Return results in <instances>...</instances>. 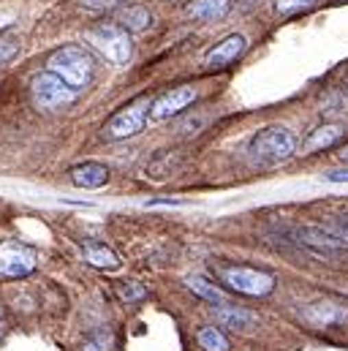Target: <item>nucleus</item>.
<instances>
[{"label": "nucleus", "instance_id": "obj_1", "mask_svg": "<svg viewBox=\"0 0 348 351\" xmlns=\"http://www.w3.org/2000/svg\"><path fill=\"white\" fill-rule=\"evenodd\" d=\"M297 153V136L286 125H266L251 136L245 156L253 167H277Z\"/></svg>", "mask_w": 348, "mask_h": 351}, {"label": "nucleus", "instance_id": "obj_2", "mask_svg": "<svg viewBox=\"0 0 348 351\" xmlns=\"http://www.w3.org/2000/svg\"><path fill=\"white\" fill-rule=\"evenodd\" d=\"M277 234L321 259L348 256V243L338 240L335 234H330L324 226H316V223H283V226H277Z\"/></svg>", "mask_w": 348, "mask_h": 351}, {"label": "nucleus", "instance_id": "obj_3", "mask_svg": "<svg viewBox=\"0 0 348 351\" xmlns=\"http://www.w3.org/2000/svg\"><path fill=\"white\" fill-rule=\"evenodd\" d=\"M47 71L60 77L69 88L82 90L92 80V58L82 47H60L47 58Z\"/></svg>", "mask_w": 348, "mask_h": 351}, {"label": "nucleus", "instance_id": "obj_4", "mask_svg": "<svg viewBox=\"0 0 348 351\" xmlns=\"http://www.w3.org/2000/svg\"><path fill=\"white\" fill-rule=\"evenodd\" d=\"M215 275L232 291L245 294V297H266L275 289V275L256 269V267H248V264H218Z\"/></svg>", "mask_w": 348, "mask_h": 351}, {"label": "nucleus", "instance_id": "obj_5", "mask_svg": "<svg viewBox=\"0 0 348 351\" xmlns=\"http://www.w3.org/2000/svg\"><path fill=\"white\" fill-rule=\"evenodd\" d=\"M30 95H33V104L44 112H58V109H66L69 104L77 101V90L69 88L60 77H55L52 71H44V74H36L33 82H30Z\"/></svg>", "mask_w": 348, "mask_h": 351}, {"label": "nucleus", "instance_id": "obj_6", "mask_svg": "<svg viewBox=\"0 0 348 351\" xmlns=\"http://www.w3.org/2000/svg\"><path fill=\"white\" fill-rule=\"evenodd\" d=\"M147 117H150V98H136L128 106H123L117 114L109 117V123L103 125V136L112 139V142L136 136V134L145 131Z\"/></svg>", "mask_w": 348, "mask_h": 351}, {"label": "nucleus", "instance_id": "obj_7", "mask_svg": "<svg viewBox=\"0 0 348 351\" xmlns=\"http://www.w3.org/2000/svg\"><path fill=\"white\" fill-rule=\"evenodd\" d=\"M299 319L313 330H332V327H348V302L338 297H324L316 302H308L299 311Z\"/></svg>", "mask_w": 348, "mask_h": 351}, {"label": "nucleus", "instance_id": "obj_8", "mask_svg": "<svg viewBox=\"0 0 348 351\" xmlns=\"http://www.w3.org/2000/svg\"><path fill=\"white\" fill-rule=\"evenodd\" d=\"M90 41L106 55V60H112L114 66H128V60L134 58V44L128 30H123L120 25H101L95 30H90Z\"/></svg>", "mask_w": 348, "mask_h": 351}, {"label": "nucleus", "instance_id": "obj_9", "mask_svg": "<svg viewBox=\"0 0 348 351\" xmlns=\"http://www.w3.org/2000/svg\"><path fill=\"white\" fill-rule=\"evenodd\" d=\"M38 264V251L25 245V243H16V240H5L0 243V278L3 280H16V278H25L36 269Z\"/></svg>", "mask_w": 348, "mask_h": 351}, {"label": "nucleus", "instance_id": "obj_10", "mask_svg": "<svg viewBox=\"0 0 348 351\" xmlns=\"http://www.w3.org/2000/svg\"><path fill=\"white\" fill-rule=\"evenodd\" d=\"M193 101H196V90L193 88H188V85L172 88L169 93H164L161 98H156L150 104V117L153 120H169L174 114H179L182 109H188Z\"/></svg>", "mask_w": 348, "mask_h": 351}, {"label": "nucleus", "instance_id": "obj_11", "mask_svg": "<svg viewBox=\"0 0 348 351\" xmlns=\"http://www.w3.org/2000/svg\"><path fill=\"white\" fill-rule=\"evenodd\" d=\"M245 38L240 36V33H232V36H226L221 44H215V49H210L207 52V58H204V66L207 69H212V71H218V69H226V66H232L243 52H245Z\"/></svg>", "mask_w": 348, "mask_h": 351}, {"label": "nucleus", "instance_id": "obj_12", "mask_svg": "<svg viewBox=\"0 0 348 351\" xmlns=\"http://www.w3.org/2000/svg\"><path fill=\"white\" fill-rule=\"evenodd\" d=\"M109 177H112L109 169L98 161H85V164H79L69 172L71 185H77V188H103L109 182Z\"/></svg>", "mask_w": 348, "mask_h": 351}, {"label": "nucleus", "instance_id": "obj_13", "mask_svg": "<svg viewBox=\"0 0 348 351\" xmlns=\"http://www.w3.org/2000/svg\"><path fill=\"white\" fill-rule=\"evenodd\" d=\"M215 319H218L223 327L243 330V332L259 327V319H256L253 313H248V311H243V308H237V305H232V302H229V305H221V308L215 311Z\"/></svg>", "mask_w": 348, "mask_h": 351}, {"label": "nucleus", "instance_id": "obj_14", "mask_svg": "<svg viewBox=\"0 0 348 351\" xmlns=\"http://www.w3.org/2000/svg\"><path fill=\"white\" fill-rule=\"evenodd\" d=\"M232 0H193L188 5V16L201 19V22H218L229 14Z\"/></svg>", "mask_w": 348, "mask_h": 351}, {"label": "nucleus", "instance_id": "obj_15", "mask_svg": "<svg viewBox=\"0 0 348 351\" xmlns=\"http://www.w3.org/2000/svg\"><path fill=\"white\" fill-rule=\"evenodd\" d=\"M82 254H85V262L90 264V267H98V269H117V267H120L117 254H114L109 245H103V243L87 240L85 245H82Z\"/></svg>", "mask_w": 348, "mask_h": 351}, {"label": "nucleus", "instance_id": "obj_16", "mask_svg": "<svg viewBox=\"0 0 348 351\" xmlns=\"http://www.w3.org/2000/svg\"><path fill=\"white\" fill-rule=\"evenodd\" d=\"M343 134H346L343 123H327V125L316 128V131L308 136V142H305V153H316V150L332 147V145H335V142H338Z\"/></svg>", "mask_w": 348, "mask_h": 351}, {"label": "nucleus", "instance_id": "obj_17", "mask_svg": "<svg viewBox=\"0 0 348 351\" xmlns=\"http://www.w3.org/2000/svg\"><path fill=\"white\" fill-rule=\"evenodd\" d=\"M185 286H188L196 297H201L204 302H210V305H215V308L229 305V297L223 294V289H218L215 283H210V280H207V278H201V275H190V278L185 280Z\"/></svg>", "mask_w": 348, "mask_h": 351}, {"label": "nucleus", "instance_id": "obj_18", "mask_svg": "<svg viewBox=\"0 0 348 351\" xmlns=\"http://www.w3.org/2000/svg\"><path fill=\"white\" fill-rule=\"evenodd\" d=\"M150 22H153V16H150V11L145 5H128L120 14V27L128 30V33H142Z\"/></svg>", "mask_w": 348, "mask_h": 351}, {"label": "nucleus", "instance_id": "obj_19", "mask_svg": "<svg viewBox=\"0 0 348 351\" xmlns=\"http://www.w3.org/2000/svg\"><path fill=\"white\" fill-rule=\"evenodd\" d=\"M196 341H199V349L201 351H229L232 349L229 338H226L218 327H201L199 335H196Z\"/></svg>", "mask_w": 348, "mask_h": 351}, {"label": "nucleus", "instance_id": "obj_20", "mask_svg": "<svg viewBox=\"0 0 348 351\" xmlns=\"http://www.w3.org/2000/svg\"><path fill=\"white\" fill-rule=\"evenodd\" d=\"M117 294H120V300H123V302L136 305V302H142V300L147 297V289H145L142 283H136V280H125V283H120V286H117Z\"/></svg>", "mask_w": 348, "mask_h": 351}, {"label": "nucleus", "instance_id": "obj_21", "mask_svg": "<svg viewBox=\"0 0 348 351\" xmlns=\"http://www.w3.org/2000/svg\"><path fill=\"white\" fill-rule=\"evenodd\" d=\"M112 349H114V335L106 332V330L92 332L85 341V346H82V351H112Z\"/></svg>", "mask_w": 348, "mask_h": 351}, {"label": "nucleus", "instance_id": "obj_22", "mask_svg": "<svg viewBox=\"0 0 348 351\" xmlns=\"http://www.w3.org/2000/svg\"><path fill=\"white\" fill-rule=\"evenodd\" d=\"M316 3H319V0H275V8H277V14L288 16V14L308 11V8H313Z\"/></svg>", "mask_w": 348, "mask_h": 351}, {"label": "nucleus", "instance_id": "obj_23", "mask_svg": "<svg viewBox=\"0 0 348 351\" xmlns=\"http://www.w3.org/2000/svg\"><path fill=\"white\" fill-rule=\"evenodd\" d=\"M16 55H19V38L0 36V66H5L8 60H14Z\"/></svg>", "mask_w": 348, "mask_h": 351}, {"label": "nucleus", "instance_id": "obj_24", "mask_svg": "<svg viewBox=\"0 0 348 351\" xmlns=\"http://www.w3.org/2000/svg\"><path fill=\"white\" fill-rule=\"evenodd\" d=\"M324 229H327L330 234H335L338 240L348 243V218H330V221L324 223Z\"/></svg>", "mask_w": 348, "mask_h": 351}, {"label": "nucleus", "instance_id": "obj_25", "mask_svg": "<svg viewBox=\"0 0 348 351\" xmlns=\"http://www.w3.org/2000/svg\"><path fill=\"white\" fill-rule=\"evenodd\" d=\"M85 8L90 11H112V8H117V5H123L125 0H79Z\"/></svg>", "mask_w": 348, "mask_h": 351}, {"label": "nucleus", "instance_id": "obj_26", "mask_svg": "<svg viewBox=\"0 0 348 351\" xmlns=\"http://www.w3.org/2000/svg\"><path fill=\"white\" fill-rule=\"evenodd\" d=\"M324 180H327V182H348V167L346 169H332V172H327Z\"/></svg>", "mask_w": 348, "mask_h": 351}, {"label": "nucleus", "instance_id": "obj_27", "mask_svg": "<svg viewBox=\"0 0 348 351\" xmlns=\"http://www.w3.org/2000/svg\"><path fill=\"white\" fill-rule=\"evenodd\" d=\"M5 332H8V322H5V311H3V305H0V341H3Z\"/></svg>", "mask_w": 348, "mask_h": 351}, {"label": "nucleus", "instance_id": "obj_28", "mask_svg": "<svg viewBox=\"0 0 348 351\" xmlns=\"http://www.w3.org/2000/svg\"><path fill=\"white\" fill-rule=\"evenodd\" d=\"M338 156H340V161H343V164H348V145L346 147H340V153H338Z\"/></svg>", "mask_w": 348, "mask_h": 351}, {"label": "nucleus", "instance_id": "obj_29", "mask_svg": "<svg viewBox=\"0 0 348 351\" xmlns=\"http://www.w3.org/2000/svg\"><path fill=\"white\" fill-rule=\"evenodd\" d=\"M346 90H348V80H346Z\"/></svg>", "mask_w": 348, "mask_h": 351}]
</instances>
